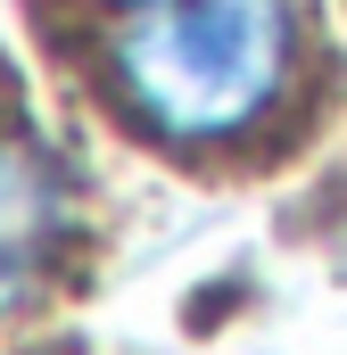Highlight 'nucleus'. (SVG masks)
Masks as SVG:
<instances>
[{
	"mask_svg": "<svg viewBox=\"0 0 347 355\" xmlns=\"http://www.w3.org/2000/svg\"><path fill=\"white\" fill-rule=\"evenodd\" d=\"M108 75L149 141L223 149L281 107L298 75V8L289 0H158L116 33Z\"/></svg>",
	"mask_w": 347,
	"mask_h": 355,
	"instance_id": "nucleus-1",
	"label": "nucleus"
},
{
	"mask_svg": "<svg viewBox=\"0 0 347 355\" xmlns=\"http://www.w3.org/2000/svg\"><path fill=\"white\" fill-rule=\"evenodd\" d=\"M67 223H75V207H67L58 157L25 132H0V314H17L50 281Z\"/></svg>",
	"mask_w": 347,
	"mask_h": 355,
	"instance_id": "nucleus-2",
	"label": "nucleus"
},
{
	"mask_svg": "<svg viewBox=\"0 0 347 355\" xmlns=\"http://www.w3.org/2000/svg\"><path fill=\"white\" fill-rule=\"evenodd\" d=\"M141 8H158V0H141Z\"/></svg>",
	"mask_w": 347,
	"mask_h": 355,
	"instance_id": "nucleus-3",
	"label": "nucleus"
}]
</instances>
